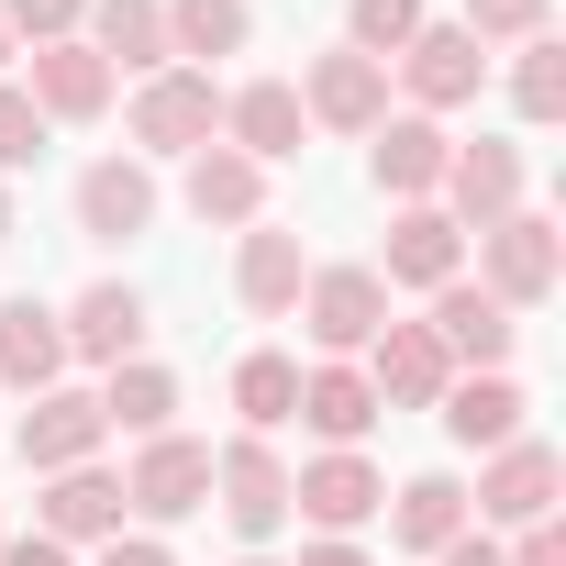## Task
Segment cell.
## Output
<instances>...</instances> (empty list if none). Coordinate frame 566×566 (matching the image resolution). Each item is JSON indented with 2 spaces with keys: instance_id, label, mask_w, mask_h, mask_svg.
<instances>
[{
  "instance_id": "cell-43",
  "label": "cell",
  "mask_w": 566,
  "mask_h": 566,
  "mask_svg": "<svg viewBox=\"0 0 566 566\" xmlns=\"http://www.w3.org/2000/svg\"><path fill=\"white\" fill-rule=\"evenodd\" d=\"M233 566H277V555H233Z\"/></svg>"
},
{
  "instance_id": "cell-21",
  "label": "cell",
  "mask_w": 566,
  "mask_h": 566,
  "mask_svg": "<svg viewBox=\"0 0 566 566\" xmlns=\"http://www.w3.org/2000/svg\"><path fill=\"white\" fill-rule=\"evenodd\" d=\"M156 222V167L145 156H90L78 167V233L90 244H134Z\"/></svg>"
},
{
  "instance_id": "cell-16",
  "label": "cell",
  "mask_w": 566,
  "mask_h": 566,
  "mask_svg": "<svg viewBox=\"0 0 566 566\" xmlns=\"http://www.w3.org/2000/svg\"><path fill=\"white\" fill-rule=\"evenodd\" d=\"M444 156H455V134L422 123V112H389V123L367 134V178H378V200H400V211L444 189Z\"/></svg>"
},
{
  "instance_id": "cell-40",
  "label": "cell",
  "mask_w": 566,
  "mask_h": 566,
  "mask_svg": "<svg viewBox=\"0 0 566 566\" xmlns=\"http://www.w3.org/2000/svg\"><path fill=\"white\" fill-rule=\"evenodd\" d=\"M301 566H367V544H345V533H323V544H312Z\"/></svg>"
},
{
  "instance_id": "cell-41",
  "label": "cell",
  "mask_w": 566,
  "mask_h": 566,
  "mask_svg": "<svg viewBox=\"0 0 566 566\" xmlns=\"http://www.w3.org/2000/svg\"><path fill=\"white\" fill-rule=\"evenodd\" d=\"M0 244H12V178H0Z\"/></svg>"
},
{
  "instance_id": "cell-7",
  "label": "cell",
  "mask_w": 566,
  "mask_h": 566,
  "mask_svg": "<svg viewBox=\"0 0 566 566\" xmlns=\"http://www.w3.org/2000/svg\"><path fill=\"white\" fill-rule=\"evenodd\" d=\"M389 67H400V90H411V112H422V123H444V112H467V101L489 90V45H478L467 23H422Z\"/></svg>"
},
{
  "instance_id": "cell-32",
  "label": "cell",
  "mask_w": 566,
  "mask_h": 566,
  "mask_svg": "<svg viewBox=\"0 0 566 566\" xmlns=\"http://www.w3.org/2000/svg\"><path fill=\"white\" fill-rule=\"evenodd\" d=\"M411 34H422V0H345V45H356V56L389 67Z\"/></svg>"
},
{
  "instance_id": "cell-42",
  "label": "cell",
  "mask_w": 566,
  "mask_h": 566,
  "mask_svg": "<svg viewBox=\"0 0 566 566\" xmlns=\"http://www.w3.org/2000/svg\"><path fill=\"white\" fill-rule=\"evenodd\" d=\"M12 56H23V45H12V34H0V78H12Z\"/></svg>"
},
{
  "instance_id": "cell-19",
  "label": "cell",
  "mask_w": 566,
  "mask_h": 566,
  "mask_svg": "<svg viewBox=\"0 0 566 566\" xmlns=\"http://www.w3.org/2000/svg\"><path fill=\"white\" fill-rule=\"evenodd\" d=\"M444 277H467V233L433 211V200H411V211H389V255H378V290H444Z\"/></svg>"
},
{
  "instance_id": "cell-6",
  "label": "cell",
  "mask_w": 566,
  "mask_h": 566,
  "mask_svg": "<svg viewBox=\"0 0 566 566\" xmlns=\"http://www.w3.org/2000/svg\"><path fill=\"white\" fill-rule=\"evenodd\" d=\"M378 500H389V478L367 467V444H323L312 467H290V522H312V533H367L378 522Z\"/></svg>"
},
{
  "instance_id": "cell-11",
  "label": "cell",
  "mask_w": 566,
  "mask_h": 566,
  "mask_svg": "<svg viewBox=\"0 0 566 566\" xmlns=\"http://www.w3.org/2000/svg\"><path fill=\"white\" fill-rule=\"evenodd\" d=\"M422 334L444 345V367H455V378H478V367H511V345H522V312H500V301L478 290V277H444Z\"/></svg>"
},
{
  "instance_id": "cell-31",
  "label": "cell",
  "mask_w": 566,
  "mask_h": 566,
  "mask_svg": "<svg viewBox=\"0 0 566 566\" xmlns=\"http://www.w3.org/2000/svg\"><path fill=\"white\" fill-rule=\"evenodd\" d=\"M511 112H522L533 134H555V123H566V45H555V34L511 45Z\"/></svg>"
},
{
  "instance_id": "cell-9",
  "label": "cell",
  "mask_w": 566,
  "mask_h": 566,
  "mask_svg": "<svg viewBox=\"0 0 566 566\" xmlns=\"http://www.w3.org/2000/svg\"><path fill=\"white\" fill-rule=\"evenodd\" d=\"M378 323H389V290H378V266H312L301 277V334L323 345V356H367L378 345Z\"/></svg>"
},
{
  "instance_id": "cell-27",
  "label": "cell",
  "mask_w": 566,
  "mask_h": 566,
  "mask_svg": "<svg viewBox=\"0 0 566 566\" xmlns=\"http://www.w3.org/2000/svg\"><path fill=\"white\" fill-rule=\"evenodd\" d=\"M67 378V323L45 301H0V389H56Z\"/></svg>"
},
{
  "instance_id": "cell-39",
  "label": "cell",
  "mask_w": 566,
  "mask_h": 566,
  "mask_svg": "<svg viewBox=\"0 0 566 566\" xmlns=\"http://www.w3.org/2000/svg\"><path fill=\"white\" fill-rule=\"evenodd\" d=\"M433 566H500V533H478V522H467V533H455Z\"/></svg>"
},
{
  "instance_id": "cell-5",
  "label": "cell",
  "mask_w": 566,
  "mask_h": 566,
  "mask_svg": "<svg viewBox=\"0 0 566 566\" xmlns=\"http://www.w3.org/2000/svg\"><path fill=\"white\" fill-rule=\"evenodd\" d=\"M123 511H134L145 533L211 511V444H200V433H156V444H134V467H123Z\"/></svg>"
},
{
  "instance_id": "cell-38",
  "label": "cell",
  "mask_w": 566,
  "mask_h": 566,
  "mask_svg": "<svg viewBox=\"0 0 566 566\" xmlns=\"http://www.w3.org/2000/svg\"><path fill=\"white\" fill-rule=\"evenodd\" d=\"M0 566H78V555L45 544V533H0Z\"/></svg>"
},
{
  "instance_id": "cell-14",
  "label": "cell",
  "mask_w": 566,
  "mask_h": 566,
  "mask_svg": "<svg viewBox=\"0 0 566 566\" xmlns=\"http://www.w3.org/2000/svg\"><path fill=\"white\" fill-rule=\"evenodd\" d=\"M67 323V367H123V356H145V290H134V277H90V290L56 312Z\"/></svg>"
},
{
  "instance_id": "cell-26",
  "label": "cell",
  "mask_w": 566,
  "mask_h": 566,
  "mask_svg": "<svg viewBox=\"0 0 566 566\" xmlns=\"http://www.w3.org/2000/svg\"><path fill=\"white\" fill-rule=\"evenodd\" d=\"M290 422H312L323 444H367V433H378V389H367V367H345V356L301 367V411H290Z\"/></svg>"
},
{
  "instance_id": "cell-25",
  "label": "cell",
  "mask_w": 566,
  "mask_h": 566,
  "mask_svg": "<svg viewBox=\"0 0 566 566\" xmlns=\"http://www.w3.org/2000/svg\"><path fill=\"white\" fill-rule=\"evenodd\" d=\"M378 511H389V544H400V555H444V544L467 533V478L422 467V478H400Z\"/></svg>"
},
{
  "instance_id": "cell-1",
  "label": "cell",
  "mask_w": 566,
  "mask_h": 566,
  "mask_svg": "<svg viewBox=\"0 0 566 566\" xmlns=\"http://www.w3.org/2000/svg\"><path fill=\"white\" fill-rule=\"evenodd\" d=\"M478 290L500 301V312H544L555 290H566V233H555V211H511V222H489L478 233Z\"/></svg>"
},
{
  "instance_id": "cell-33",
  "label": "cell",
  "mask_w": 566,
  "mask_h": 566,
  "mask_svg": "<svg viewBox=\"0 0 566 566\" xmlns=\"http://www.w3.org/2000/svg\"><path fill=\"white\" fill-rule=\"evenodd\" d=\"M45 134H56V123L23 101V78H0V178H23V167L45 156Z\"/></svg>"
},
{
  "instance_id": "cell-12",
  "label": "cell",
  "mask_w": 566,
  "mask_h": 566,
  "mask_svg": "<svg viewBox=\"0 0 566 566\" xmlns=\"http://www.w3.org/2000/svg\"><path fill=\"white\" fill-rule=\"evenodd\" d=\"M12 444H23V467L34 478H56V467H90L101 444H112V422H101V389H34V411L12 422Z\"/></svg>"
},
{
  "instance_id": "cell-44",
  "label": "cell",
  "mask_w": 566,
  "mask_h": 566,
  "mask_svg": "<svg viewBox=\"0 0 566 566\" xmlns=\"http://www.w3.org/2000/svg\"><path fill=\"white\" fill-rule=\"evenodd\" d=\"M0 533H12V522H0Z\"/></svg>"
},
{
  "instance_id": "cell-23",
  "label": "cell",
  "mask_w": 566,
  "mask_h": 566,
  "mask_svg": "<svg viewBox=\"0 0 566 566\" xmlns=\"http://www.w3.org/2000/svg\"><path fill=\"white\" fill-rule=\"evenodd\" d=\"M178 200L200 211V222H222V233H244V222H266V167L255 156H233L222 134L189 156V178H178Z\"/></svg>"
},
{
  "instance_id": "cell-10",
  "label": "cell",
  "mask_w": 566,
  "mask_h": 566,
  "mask_svg": "<svg viewBox=\"0 0 566 566\" xmlns=\"http://www.w3.org/2000/svg\"><path fill=\"white\" fill-rule=\"evenodd\" d=\"M522 145H500V134H478V145H455L444 156V189H433V211L455 222V233H489V222H511L522 211Z\"/></svg>"
},
{
  "instance_id": "cell-20",
  "label": "cell",
  "mask_w": 566,
  "mask_h": 566,
  "mask_svg": "<svg viewBox=\"0 0 566 566\" xmlns=\"http://www.w3.org/2000/svg\"><path fill=\"white\" fill-rule=\"evenodd\" d=\"M112 90H123V78H112V67H101V56L78 45V34H67V45H34V56H23V101H34L45 123H101V112H112Z\"/></svg>"
},
{
  "instance_id": "cell-2",
  "label": "cell",
  "mask_w": 566,
  "mask_h": 566,
  "mask_svg": "<svg viewBox=\"0 0 566 566\" xmlns=\"http://www.w3.org/2000/svg\"><path fill=\"white\" fill-rule=\"evenodd\" d=\"M555 500H566V455L533 444V433H511L500 455H478L467 522H478V533H522V522H555Z\"/></svg>"
},
{
  "instance_id": "cell-34",
  "label": "cell",
  "mask_w": 566,
  "mask_h": 566,
  "mask_svg": "<svg viewBox=\"0 0 566 566\" xmlns=\"http://www.w3.org/2000/svg\"><path fill=\"white\" fill-rule=\"evenodd\" d=\"M555 23V0H467V34L478 45H533Z\"/></svg>"
},
{
  "instance_id": "cell-35",
  "label": "cell",
  "mask_w": 566,
  "mask_h": 566,
  "mask_svg": "<svg viewBox=\"0 0 566 566\" xmlns=\"http://www.w3.org/2000/svg\"><path fill=\"white\" fill-rule=\"evenodd\" d=\"M78 12H90V0H0V34H12V45H67Z\"/></svg>"
},
{
  "instance_id": "cell-18",
  "label": "cell",
  "mask_w": 566,
  "mask_h": 566,
  "mask_svg": "<svg viewBox=\"0 0 566 566\" xmlns=\"http://www.w3.org/2000/svg\"><path fill=\"white\" fill-rule=\"evenodd\" d=\"M301 134H312V112H301V90H290V78H244V90H222V145H233V156L290 167V156H301Z\"/></svg>"
},
{
  "instance_id": "cell-4",
  "label": "cell",
  "mask_w": 566,
  "mask_h": 566,
  "mask_svg": "<svg viewBox=\"0 0 566 566\" xmlns=\"http://www.w3.org/2000/svg\"><path fill=\"white\" fill-rule=\"evenodd\" d=\"M211 511L244 533V555L290 522V455H277L266 433H233V444H211Z\"/></svg>"
},
{
  "instance_id": "cell-13",
  "label": "cell",
  "mask_w": 566,
  "mask_h": 566,
  "mask_svg": "<svg viewBox=\"0 0 566 566\" xmlns=\"http://www.w3.org/2000/svg\"><path fill=\"white\" fill-rule=\"evenodd\" d=\"M34 533H45V544H67V555H78V544H112V533H123V478H112L101 455H90V467L34 478Z\"/></svg>"
},
{
  "instance_id": "cell-22",
  "label": "cell",
  "mask_w": 566,
  "mask_h": 566,
  "mask_svg": "<svg viewBox=\"0 0 566 566\" xmlns=\"http://www.w3.org/2000/svg\"><path fill=\"white\" fill-rule=\"evenodd\" d=\"M78 45H90L112 78L178 67V56H167V0H90V12H78Z\"/></svg>"
},
{
  "instance_id": "cell-15",
  "label": "cell",
  "mask_w": 566,
  "mask_h": 566,
  "mask_svg": "<svg viewBox=\"0 0 566 566\" xmlns=\"http://www.w3.org/2000/svg\"><path fill=\"white\" fill-rule=\"evenodd\" d=\"M301 277H312V255H301L290 222H244V233H233V301H244L255 323H290V312H301Z\"/></svg>"
},
{
  "instance_id": "cell-24",
  "label": "cell",
  "mask_w": 566,
  "mask_h": 566,
  "mask_svg": "<svg viewBox=\"0 0 566 566\" xmlns=\"http://www.w3.org/2000/svg\"><path fill=\"white\" fill-rule=\"evenodd\" d=\"M433 411H444V433H455L467 455H500V444L522 433V411H533V400H522V378H511V367H478V378H444V400H433Z\"/></svg>"
},
{
  "instance_id": "cell-36",
  "label": "cell",
  "mask_w": 566,
  "mask_h": 566,
  "mask_svg": "<svg viewBox=\"0 0 566 566\" xmlns=\"http://www.w3.org/2000/svg\"><path fill=\"white\" fill-rule=\"evenodd\" d=\"M500 566H566V522H522L500 544Z\"/></svg>"
},
{
  "instance_id": "cell-37",
  "label": "cell",
  "mask_w": 566,
  "mask_h": 566,
  "mask_svg": "<svg viewBox=\"0 0 566 566\" xmlns=\"http://www.w3.org/2000/svg\"><path fill=\"white\" fill-rule=\"evenodd\" d=\"M90 566H178V555H167V533H112Z\"/></svg>"
},
{
  "instance_id": "cell-3",
  "label": "cell",
  "mask_w": 566,
  "mask_h": 566,
  "mask_svg": "<svg viewBox=\"0 0 566 566\" xmlns=\"http://www.w3.org/2000/svg\"><path fill=\"white\" fill-rule=\"evenodd\" d=\"M222 134V78L211 67H156L134 78V156H200Z\"/></svg>"
},
{
  "instance_id": "cell-30",
  "label": "cell",
  "mask_w": 566,
  "mask_h": 566,
  "mask_svg": "<svg viewBox=\"0 0 566 566\" xmlns=\"http://www.w3.org/2000/svg\"><path fill=\"white\" fill-rule=\"evenodd\" d=\"M233 411H244V433H277L301 411V356H277V345H255L244 367H233Z\"/></svg>"
},
{
  "instance_id": "cell-8",
  "label": "cell",
  "mask_w": 566,
  "mask_h": 566,
  "mask_svg": "<svg viewBox=\"0 0 566 566\" xmlns=\"http://www.w3.org/2000/svg\"><path fill=\"white\" fill-rule=\"evenodd\" d=\"M290 90H301L312 134H356V145H367V134L389 123V67H378V56H356V45H323Z\"/></svg>"
},
{
  "instance_id": "cell-17",
  "label": "cell",
  "mask_w": 566,
  "mask_h": 566,
  "mask_svg": "<svg viewBox=\"0 0 566 566\" xmlns=\"http://www.w3.org/2000/svg\"><path fill=\"white\" fill-rule=\"evenodd\" d=\"M356 367H367L378 411H433V400H444V378H455V367H444V345H433L422 323H400V312L378 323V345H367Z\"/></svg>"
},
{
  "instance_id": "cell-29",
  "label": "cell",
  "mask_w": 566,
  "mask_h": 566,
  "mask_svg": "<svg viewBox=\"0 0 566 566\" xmlns=\"http://www.w3.org/2000/svg\"><path fill=\"white\" fill-rule=\"evenodd\" d=\"M244 34H255V0H167V56L178 67L244 56Z\"/></svg>"
},
{
  "instance_id": "cell-28",
  "label": "cell",
  "mask_w": 566,
  "mask_h": 566,
  "mask_svg": "<svg viewBox=\"0 0 566 566\" xmlns=\"http://www.w3.org/2000/svg\"><path fill=\"white\" fill-rule=\"evenodd\" d=\"M101 422H112V433H134V444L178 433V367H156V356H123V367L101 378Z\"/></svg>"
}]
</instances>
